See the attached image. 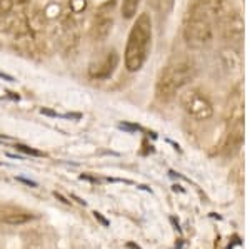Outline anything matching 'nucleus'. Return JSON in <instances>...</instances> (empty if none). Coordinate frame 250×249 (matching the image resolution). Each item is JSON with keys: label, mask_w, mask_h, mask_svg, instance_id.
I'll list each match as a JSON object with an SVG mask.
<instances>
[{"label": "nucleus", "mask_w": 250, "mask_h": 249, "mask_svg": "<svg viewBox=\"0 0 250 249\" xmlns=\"http://www.w3.org/2000/svg\"><path fill=\"white\" fill-rule=\"evenodd\" d=\"M35 218L30 211L23 209V207L17 206H0V223L12 224V226H20L25 224Z\"/></svg>", "instance_id": "obj_6"}, {"label": "nucleus", "mask_w": 250, "mask_h": 249, "mask_svg": "<svg viewBox=\"0 0 250 249\" xmlns=\"http://www.w3.org/2000/svg\"><path fill=\"white\" fill-rule=\"evenodd\" d=\"M117 66H119V54L117 50H108L102 59L95 60L88 66V75L92 79H99V80H105L110 79L112 74L115 72Z\"/></svg>", "instance_id": "obj_5"}, {"label": "nucleus", "mask_w": 250, "mask_h": 249, "mask_svg": "<svg viewBox=\"0 0 250 249\" xmlns=\"http://www.w3.org/2000/svg\"><path fill=\"white\" fill-rule=\"evenodd\" d=\"M112 23H114V19H112V14L108 15V12H100L99 15L95 17V25H94V35L95 39L104 40L110 34L112 30Z\"/></svg>", "instance_id": "obj_7"}, {"label": "nucleus", "mask_w": 250, "mask_h": 249, "mask_svg": "<svg viewBox=\"0 0 250 249\" xmlns=\"http://www.w3.org/2000/svg\"><path fill=\"white\" fill-rule=\"evenodd\" d=\"M220 30L224 39L232 45H239L244 39V19L237 10L229 12L220 19Z\"/></svg>", "instance_id": "obj_4"}, {"label": "nucleus", "mask_w": 250, "mask_h": 249, "mask_svg": "<svg viewBox=\"0 0 250 249\" xmlns=\"http://www.w3.org/2000/svg\"><path fill=\"white\" fill-rule=\"evenodd\" d=\"M94 216H95V219H99L100 221V223H102L104 224V226H108V221L105 219V218H104V216L102 214H100V212H94Z\"/></svg>", "instance_id": "obj_11"}, {"label": "nucleus", "mask_w": 250, "mask_h": 249, "mask_svg": "<svg viewBox=\"0 0 250 249\" xmlns=\"http://www.w3.org/2000/svg\"><path fill=\"white\" fill-rule=\"evenodd\" d=\"M180 106L190 117L197 120H207L213 114L212 102L197 89H188L180 94Z\"/></svg>", "instance_id": "obj_3"}, {"label": "nucleus", "mask_w": 250, "mask_h": 249, "mask_svg": "<svg viewBox=\"0 0 250 249\" xmlns=\"http://www.w3.org/2000/svg\"><path fill=\"white\" fill-rule=\"evenodd\" d=\"M140 5V0H122V17L134 19L137 15V9Z\"/></svg>", "instance_id": "obj_9"}, {"label": "nucleus", "mask_w": 250, "mask_h": 249, "mask_svg": "<svg viewBox=\"0 0 250 249\" xmlns=\"http://www.w3.org/2000/svg\"><path fill=\"white\" fill-rule=\"evenodd\" d=\"M222 54H224L222 57H224V60H225V67H227L229 70H232V72L240 70V59H239V55H237L235 50L229 47V49H225Z\"/></svg>", "instance_id": "obj_8"}, {"label": "nucleus", "mask_w": 250, "mask_h": 249, "mask_svg": "<svg viewBox=\"0 0 250 249\" xmlns=\"http://www.w3.org/2000/svg\"><path fill=\"white\" fill-rule=\"evenodd\" d=\"M195 74L197 67L190 59L180 57L172 60L160 72V77L157 80L155 87L157 95L160 99H172L177 92H180L195 79Z\"/></svg>", "instance_id": "obj_2"}, {"label": "nucleus", "mask_w": 250, "mask_h": 249, "mask_svg": "<svg viewBox=\"0 0 250 249\" xmlns=\"http://www.w3.org/2000/svg\"><path fill=\"white\" fill-rule=\"evenodd\" d=\"M152 47V20L148 14H140L132 25L125 45V67L128 72H137L144 67Z\"/></svg>", "instance_id": "obj_1"}, {"label": "nucleus", "mask_w": 250, "mask_h": 249, "mask_svg": "<svg viewBox=\"0 0 250 249\" xmlns=\"http://www.w3.org/2000/svg\"><path fill=\"white\" fill-rule=\"evenodd\" d=\"M15 149L20 151V152H25V154H29V156H42V152L40 151H35V149H30V147H27V146H22V144H15Z\"/></svg>", "instance_id": "obj_10"}]
</instances>
